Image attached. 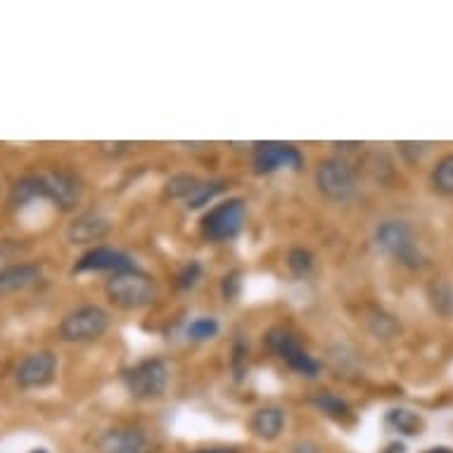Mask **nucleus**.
I'll use <instances>...</instances> for the list:
<instances>
[{
  "instance_id": "nucleus-1",
  "label": "nucleus",
  "mask_w": 453,
  "mask_h": 453,
  "mask_svg": "<svg viewBox=\"0 0 453 453\" xmlns=\"http://www.w3.org/2000/svg\"><path fill=\"white\" fill-rule=\"evenodd\" d=\"M104 295L111 304L124 311H141L145 306L155 304L159 288L157 280L141 268H128L111 273L104 282Z\"/></svg>"
},
{
  "instance_id": "nucleus-2",
  "label": "nucleus",
  "mask_w": 453,
  "mask_h": 453,
  "mask_svg": "<svg viewBox=\"0 0 453 453\" xmlns=\"http://www.w3.org/2000/svg\"><path fill=\"white\" fill-rule=\"evenodd\" d=\"M375 245H378L380 252L387 254L389 259L402 264V266H425V257L420 252V247H418L416 231L406 221L389 219V221L380 223L378 228H375Z\"/></svg>"
},
{
  "instance_id": "nucleus-3",
  "label": "nucleus",
  "mask_w": 453,
  "mask_h": 453,
  "mask_svg": "<svg viewBox=\"0 0 453 453\" xmlns=\"http://www.w3.org/2000/svg\"><path fill=\"white\" fill-rule=\"evenodd\" d=\"M111 326L110 311H104L97 304L76 306L60 320L58 326V337L69 344H88L100 340Z\"/></svg>"
},
{
  "instance_id": "nucleus-4",
  "label": "nucleus",
  "mask_w": 453,
  "mask_h": 453,
  "mask_svg": "<svg viewBox=\"0 0 453 453\" xmlns=\"http://www.w3.org/2000/svg\"><path fill=\"white\" fill-rule=\"evenodd\" d=\"M121 380H124V387L134 399L152 402V399L164 396V392L169 389L172 371H169L164 358H145V361H138L128 371H124Z\"/></svg>"
},
{
  "instance_id": "nucleus-5",
  "label": "nucleus",
  "mask_w": 453,
  "mask_h": 453,
  "mask_svg": "<svg viewBox=\"0 0 453 453\" xmlns=\"http://www.w3.org/2000/svg\"><path fill=\"white\" fill-rule=\"evenodd\" d=\"M266 347L275 357L285 361V365L302 378H319L323 365L316 357L302 347L299 337L288 327H271L266 333Z\"/></svg>"
},
{
  "instance_id": "nucleus-6",
  "label": "nucleus",
  "mask_w": 453,
  "mask_h": 453,
  "mask_svg": "<svg viewBox=\"0 0 453 453\" xmlns=\"http://www.w3.org/2000/svg\"><path fill=\"white\" fill-rule=\"evenodd\" d=\"M247 204L240 197L219 202L202 216V235L211 242H228L235 240L245 228Z\"/></svg>"
},
{
  "instance_id": "nucleus-7",
  "label": "nucleus",
  "mask_w": 453,
  "mask_h": 453,
  "mask_svg": "<svg viewBox=\"0 0 453 453\" xmlns=\"http://www.w3.org/2000/svg\"><path fill=\"white\" fill-rule=\"evenodd\" d=\"M316 188L330 202H349L358 193V176L349 162L330 157L316 166Z\"/></svg>"
},
{
  "instance_id": "nucleus-8",
  "label": "nucleus",
  "mask_w": 453,
  "mask_h": 453,
  "mask_svg": "<svg viewBox=\"0 0 453 453\" xmlns=\"http://www.w3.org/2000/svg\"><path fill=\"white\" fill-rule=\"evenodd\" d=\"M254 172L257 173H278L282 169H292V172H299L304 166V155L299 152L295 145L290 142H257L252 152Z\"/></svg>"
},
{
  "instance_id": "nucleus-9",
  "label": "nucleus",
  "mask_w": 453,
  "mask_h": 453,
  "mask_svg": "<svg viewBox=\"0 0 453 453\" xmlns=\"http://www.w3.org/2000/svg\"><path fill=\"white\" fill-rule=\"evenodd\" d=\"M43 183L45 200L52 202L60 211H74L83 200L81 179L65 169H52V172L38 173Z\"/></svg>"
},
{
  "instance_id": "nucleus-10",
  "label": "nucleus",
  "mask_w": 453,
  "mask_h": 453,
  "mask_svg": "<svg viewBox=\"0 0 453 453\" xmlns=\"http://www.w3.org/2000/svg\"><path fill=\"white\" fill-rule=\"evenodd\" d=\"M58 375V357L50 349L31 351L17 364L15 382L22 389H43Z\"/></svg>"
},
{
  "instance_id": "nucleus-11",
  "label": "nucleus",
  "mask_w": 453,
  "mask_h": 453,
  "mask_svg": "<svg viewBox=\"0 0 453 453\" xmlns=\"http://www.w3.org/2000/svg\"><path fill=\"white\" fill-rule=\"evenodd\" d=\"M135 268V261L131 254L114 250V247L96 245L76 259L72 273H119Z\"/></svg>"
},
{
  "instance_id": "nucleus-12",
  "label": "nucleus",
  "mask_w": 453,
  "mask_h": 453,
  "mask_svg": "<svg viewBox=\"0 0 453 453\" xmlns=\"http://www.w3.org/2000/svg\"><path fill=\"white\" fill-rule=\"evenodd\" d=\"M100 451L103 453H152V439L148 432L134 425H119L111 427L100 437Z\"/></svg>"
},
{
  "instance_id": "nucleus-13",
  "label": "nucleus",
  "mask_w": 453,
  "mask_h": 453,
  "mask_svg": "<svg viewBox=\"0 0 453 453\" xmlns=\"http://www.w3.org/2000/svg\"><path fill=\"white\" fill-rule=\"evenodd\" d=\"M111 231L110 219L100 211H83L69 223L67 240L72 245H93L103 242Z\"/></svg>"
},
{
  "instance_id": "nucleus-14",
  "label": "nucleus",
  "mask_w": 453,
  "mask_h": 453,
  "mask_svg": "<svg viewBox=\"0 0 453 453\" xmlns=\"http://www.w3.org/2000/svg\"><path fill=\"white\" fill-rule=\"evenodd\" d=\"M41 280H43V264H36V261L3 266L0 268V299L29 290Z\"/></svg>"
},
{
  "instance_id": "nucleus-15",
  "label": "nucleus",
  "mask_w": 453,
  "mask_h": 453,
  "mask_svg": "<svg viewBox=\"0 0 453 453\" xmlns=\"http://www.w3.org/2000/svg\"><path fill=\"white\" fill-rule=\"evenodd\" d=\"M288 425V413L280 406H261L252 413L250 427L259 439L264 441H275L285 432Z\"/></svg>"
},
{
  "instance_id": "nucleus-16",
  "label": "nucleus",
  "mask_w": 453,
  "mask_h": 453,
  "mask_svg": "<svg viewBox=\"0 0 453 453\" xmlns=\"http://www.w3.org/2000/svg\"><path fill=\"white\" fill-rule=\"evenodd\" d=\"M36 200H45L43 195V183H41V176L38 173H31V176H24L12 186L10 190V204L15 209H24L27 204Z\"/></svg>"
},
{
  "instance_id": "nucleus-17",
  "label": "nucleus",
  "mask_w": 453,
  "mask_h": 453,
  "mask_svg": "<svg viewBox=\"0 0 453 453\" xmlns=\"http://www.w3.org/2000/svg\"><path fill=\"white\" fill-rule=\"evenodd\" d=\"M385 423L389 430L399 432V434H406V437H416V434H420L425 427L423 416L411 409H392L387 413Z\"/></svg>"
},
{
  "instance_id": "nucleus-18",
  "label": "nucleus",
  "mask_w": 453,
  "mask_h": 453,
  "mask_svg": "<svg viewBox=\"0 0 453 453\" xmlns=\"http://www.w3.org/2000/svg\"><path fill=\"white\" fill-rule=\"evenodd\" d=\"M311 403L320 413H326L327 418H333L337 423H342V420H349L351 418V409L349 403L344 402L342 396H337L333 392H319L311 396Z\"/></svg>"
},
{
  "instance_id": "nucleus-19",
  "label": "nucleus",
  "mask_w": 453,
  "mask_h": 453,
  "mask_svg": "<svg viewBox=\"0 0 453 453\" xmlns=\"http://www.w3.org/2000/svg\"><path fill=\"white\" fill-rule=\"evenodd\" d=\"M430 302L434 306V311L444 319H451L453 316V285L446 278L441 280H434L430 285Z\"/></svg>"
},
{
  "instance_id": "nucleus-20",
  "label": "nucleus",
  "mask_w": 453,
  "mask_h": 453,
  "mask_svg": "<svg viewBox=\"0 0 453 453\" xmlns=\"http://www.w3.org/2000/svg\"><path fill=\"white\" fill-rule=\"evenodd\" d=\"M223 190H226V183H223V180H200V186L195 188L193 195L186 200V207L188 209L204 207V204H209L211 200H216Z\"/></svg>"
},
{
  "instance_id": "nucleus-21",
  "label": "nucleus",
  "mask_w": 453,
  "mask_h": 453,
  "mask_svg": "<svg viewBox=\"0 0 453 453\" xmlns=\"http://www.w3.org/2000/svg\"><path fill=\"white\" fill-rule=\"evenodd\" d=\"M197 186H200V179L193 176V173H176V176L166 180L164 193H166V197H172V200L186 202Z\"/></svg>"
},
{
  "instance_id": "nucleus-22",
  "label": "nucleus",
  "mask_w": 453,
  "mask_h": 453,
  "mask_svg": "<svg viewBox=\"0 0 453 453\" xmlns=\"http://www.w3.org/2000/svg\"><path fill=\"white\" fill-rule=\"evenodd\" d=\"M219 330H221V323L214 316H200L188 326L186 334L188 340H193V342H207V340H214Z\"/></svg>"
},
{
  "instance_id": "nucleus-23",
  "label": "nucleus",
  "mask_w": 453,
  "mask_h": 453,
  "mask_svg": "<svg viewBox=\"0 0 453 453\" xmlns=\"http://www.w3.org/2000/svg\"><path fill=\"white\" fill-rule=\"evenodd\" d=\"M432 183L441 195H453V152L439 159L432 172Z\"/></svg>"
},
{
  "instance_id": "nucleus-24",
  "label": "nucleus",
  "mask_w": 453,
  "mask_h": 453,
  "mask_svg": "<svg viewBox=\"0 0 453 453\" xmlns=\"http://www.w3.org/2000/svg\"><path fill=\"white\" fill-rule=\"evenodd\" d=\"M285 264H288V268H290L292 275H297V278H302V275L311 273L313 264H316V259H313V254L306 250V247H292L290 252H288V259H285Z\"/></svg>"
},
{
  "instance_id": "nucleus-25",
  "label": "nucleus",
  "mask_w": 453,
  "mask_h": 453,
  "mask_svg": "<svg viewBox=\"0 0 453 453\" xmlns=\"http://www.w3.org/2000/svg\"><path fill=\"white\" fill-rule=\"evenodd\" d=\"M200 278H202L200 261H188L186 266L180 268L179 278H176V285H179V290H193L195 285L200 282Z\"/></svg>"
},
{
  "instance_id": "nucleus-26",
  "label": "nucleus",
  "mask_w": 453,
  "mask_h": 453,
  "mask_svg": "<svg viewBox=\"0 0 453 453\" xmlns=\"http://www.w3.org/2000/svg\"><path fill=\"white\" fill-rule=\"evenodd\" d=\"M371 330L372 334H378L382 340H389L394 334L402 330V326L392 319V316H385V313H380L375 319H371Z\"/></svg>"
},
{
  "instance_id": "nucleus-27",
  "label": "nucleus",
  "mask_w": 453,
  "mask_h": 453,
  "mask_svg": "<svg viewBox=\"0 0 453 453\" xmlns=\"http://www.w3.org/2000/svg\"><path fill=\"white\" fill-rule=\"evenodd\" d=\"M247 371V344H242L238 340L235 342V351H233V372H235V378H242Z\"/></svg>"
},
{
  "instance_id": "nucleus-28",
  "label": "nucleus",
  "mask_w": 453,
  "mask_h": 453,
  "mask_svg": "<svg viewBox=\"0 0 453 453\" xmlns=\"http://www.w3.org/2000/svg\"><path fill=\"white\" fill-rule=\"evenodd\" d=\"M240 273H231V275H226V280H223V292H226V295H223V297H226V302H228V299H233L235 297V295H238V288H240Z\"/></svg>"
},
{
  "instance_id": "nucleus-29",
  "label": "nucleus",
  "mask_w": 453,
  "mask_h": 453,
  "mask_svg": "<svg viewBox=\"0 0 453 453\" xmlns=\"http://www.w3.org/2000/svg\"><path fill=\"white\" fill-rule=\"evenodd\" d=\"M195 453H240L235 451V449H231V446H214V449H200V451Z\"/></svg>"
},
{
  "instance_id": "nucleus-30",
  "label": "nucleus",
  "mask_w": 453,
  "mask_h": 453,
  "mask_svg": "<svg viewBox=\"0 0 453 453\" xmlns=\"http://www.w3.org/2000/svg\"><path fill=\"white\" fill-rule=\"evenodd\" d=\"M382 453H406V446L399 444V441H394V444H389Z\"/></svg>"
},
{
  "instance_id": "nucleus-31",
  "label": "nucleus",
  "mask_w": 453,
  "mask_h": 453,
  "mask_svg": "<svg viewBox=\"0 0 453 453\" xmlns=\"http://www.w3.org/2000/svg\"><path fill=\"white\" fill-rule=\"evenodd\" d=\"M425 453H453V449H449V446H434V449H430V451Z\"/></svg>"
},
{
  "instance_id": "nucleus-32",
  "label": "nucleus",
  "mask_w": 453,
  "mask_h": 453,
  "mask_svg": "<svg viewBox=\"0 0 453 453\" xmlns=\"http://www.w3.org/2000/svg\"><path fill=\"white\" fill-rule=\"evenodd\" d=\"M29 453H50V451H48V449H31Z\"/></svg>"
}]
</instances>
